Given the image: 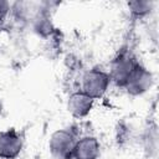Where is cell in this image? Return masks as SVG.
<instances>
[{"mask_svg": "<svg viewBox=\"0 0 159 159\" xmlns=\"http://www.w3.org/2000/svg\"><path fill=\"white\" fill-rule=\"evenodd\" d=\"M139 63L140 62L129 50L119 51L116 55V57L112 60L111 66H109L108 73H109L111 81L123 88L124 83L130 77V75L133 73V71L137 68Z\"/></svg>", "mask_w": 159, "mask_h": 159, "instance_id": "1", "label": "cell"}, {"mask_svg": "<svg viewBox=\"0 0 159 159\" xmlns=\"http://www.w3.org/2000/svg\"><path fill=\"white\" fill-rule=\"evenodd\" d=\"M112 83L109 73L102 68L93 67L84 72L81 80V91L94 101L102 98Z\"/></svg>", "mask_w": 159, "mask_h": 159, "instance_id": "2", "label": "cell"}, {"mask_svg": "<svg viewBox=\"0 0 159 159\" xmlns=\"http://www.w3.org/2000/svg\"><path fill=\"white\" fill-rule=\"evenodd\" d=\"M78 139L76 132L70 128L55 130L48 140V148L56 159H71V154L76 140Z\"/></svg>", "mask_w": 159, "mask_h": 159, "instance_id": "3", "label": "cell"}, {"mask_svg": "<svg viewBox=\"0 0 159 159\" xmlns=\"http://www.w3.org/2000/svg\"><path fill=\"white\" fill-rule=\"evenodd\" d=\"M24 148V138L15 128L0 132V159H16Z\"/></svg>", "mask_w": 159, "mask_h": 159, "instance_id": "4", "label": "cell"}, {"mask_svg": "<svg viewBox=\"0 0 159 159\" xmlns=\"http://www.w3.org/2000/svg\"><path fill=\"white\" fill-rule=\"evenodd\" d=\"M152 84H153L152 72L148 68H145L142 63H139L130 75V77L124 83L123 88L130 96H142L147 91H149Z\"/></svg>", "mask_w": 159, "mask_h": 159, "instance_id": "5", "label": "cell"}, {"mask_svg": "<svg viewBox=\"0 0 159 159\" xmlns=\"http://www.w3.org/2000/svg\"><path fill=\"white\" fill-rule=\"evenodd\" d=\"M94 107V99L81 89L70 94L67 99V111L68 113L77 119L86 118Z\"/></svg>", "mask_w": 159, "mask_h": 159, "instance_id": "6", "label": "cell"}, {"mask_svg": "<svg viewBox=\"0 0 159 159\" xmlns=\"http://www.w3.org/2000/svg\"><path fill=\"white\" fill-rule=\"evenodd\" d=\"M101 154V144L93 135L78 137L73 147L71 159H98Z\"/></svg>", "mask_w": 159, "mask_h": 159, "instance_id": "7", "label": "cell"}, {"mask_svg": "<svg viewBox=\"0 0 159 159\" xmlns=\"http://www.w3.org/2000/svg\"><path fill=\"white\" fill-rule=\"evenodd\" d=\"M152 6H153V4L150 1H132V2H128L129 12L135 19H142V17L147 16L150 12Z\"/></svg>", "mask_w": 159, "mask_h": 159, "instance_id": "8", "label": "cell"}, {"mask_svg": "<svg viewBox=\"0 0 159 159\" xmlns=\"http://www.w3.org/2000/svg\"><path fill=\"white\" fill-rule=\"evenodd\" d=\"M11 10V4L5 0H0V25L5 22Z\"/></svg>", "mask_w": 159, "mask_h": 159, "instance_id": "9", "label": "cell"}]
</instances>
